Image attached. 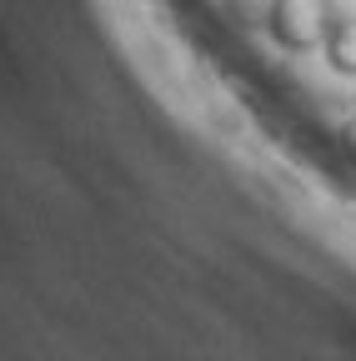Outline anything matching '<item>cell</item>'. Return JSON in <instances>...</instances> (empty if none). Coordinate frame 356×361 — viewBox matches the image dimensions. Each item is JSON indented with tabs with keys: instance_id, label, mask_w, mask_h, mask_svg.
I'll return each mask as SVG.
<instances>
[{
	"instance_id": "6da1fadb",
	"label": "cell",
	"mask_w": 356,
	"mask_h": 361,
	"mask_svg": "<svg viewBox=\"0 0 356 361\" xmlns=\"http://www.w3.org/2000/svg\"><path fill=\"white\" fill-rule=\"evenodd\" d=\"M326 25H331V11L326 0H271V16H266V30L281 51L301 56L311 45L326 40Z\"/></svg>"
},
{
	"instance_id": "7a4b0ae2",
	"label": "cell",
	"mask_w": 356,
	"mask_h": 361,
	"mask_svg": "<svg viewBox=\"0 0 356 361\" xmlns=\"http://www.w3.org/2000/svg\"><path fill=\"white\" fill-rule=\"evenodd\" d=\"M321 51H326L331 71H341V75H356V20H346V16H331V25H326V40H321Z\"/></svg>"
}]
</instances>
